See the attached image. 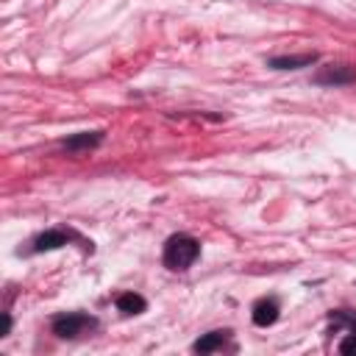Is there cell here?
<instances>
[{
    "mask_svg": "<svg viewBox=\"0 0 356 356\" xmlns=\"http://www.w3.org/2000/svg\"><path fill=\"white\" fill-rule=\"evenodd\" d=\"M317 53H298V56H273L267 58L270 70H300V67H312L317 64Z\"/></svg>",
    "mask_w": 356,
    "mask_h": 356,
    "instance_id": "obj_7",
    "label": "cell"
},
{
    "mask_svg": "<svg viewBox=\"0 0 356 356\" xmlns=\"http://www.w3.org/2000/svg\"><path fill=\"white\" fill-rule=\"evenodd\" d=\"M228 334L231 331H209V334H203L200 339H195V345H192V350L195 353H211V350H220L225 342H228Z\"/></svg>",
    "mask_w": 356,
    "mask_h": 356,
    "instance_id": "obj_8",
    "label": "cell"
},
{
    "mask_svg": "<svg viewBox=\"0 0 356 356\" xmlns=\"http://www.w3.org/2000/svg\"><path fill=\"white\" fill-rule=\"evenodd\" d=\"M103 131H81V134H72V136H67V139H61V147L67 150V153H72V156H78V153H89V150H95L100 142H103Z\"/></svg>",
    "mask_w": 356,
    "mask_h": 356,
    "instance_id": "obj_5",
    "label": "cell"
},
{
    "mask_svg": "<svg viewBox=\"0 0 356 356\" xmlns=\"http://www.w3.org/2000/svg\"><path fill=\"white\" fill-rule=\"evenodd\" d=\"M278 314H281V303H278L275 298H261V300H256L253 309H250V317H253V323H256L259 328L273 325V323L278 320Z\"/></svg>",
    "mask_w": 356,
    "mask_h": 356,
    "instance_id": "obj_6",
    "label": "cell"
},
{
    "mask_svg": "<svg viewBox=\"0 0 356 356\" xmlns=\"http://www.w3.org/2000/svg\"><path fill=\"white\" fill-rule=\"evenodd\" d=\"M197 256H200V242L192 234H172L164 242V250H161V261L172 273L189 270L197 261Z\"/></svg>",
    "mask_w": 356,
    "mask_h": 356,
    "instance_id": "obj_1",
    "label": "cell"
},
{
    "mask_svg": "<svg viewBox=\"0 0 356 356\" xmlns=\"http://www.w3.org/2000/svg\"><path fill=\"white\" fill-rule=\"evenodd\" d=\"M70 242H81V245H86V248L92 250V242H86L81 234L67 231V228H47V231H42L39 236H33V242H31V253L58 250V248H64V245H70Z\"/></svg>",
    "mask_w": 356,
    "mask_h": 356,
    "instance_id": "obj_2",
    "label": "cell"
},
{
    "mask_svg": "<svg viewBox=\"0 0 356 356\" xmlns=\"http://www.w3.org/2000/svg\"><path fill=\"white\" fill-rule=\"evenodd\" d=\"M312 81L317 86H350V83H356V67L342 64V61H331V64L317 67Z\"/></svg>",
    "mask_w": 356,
    "mask_h": 356,
    "instance_id": "obj_4",
    "label": "cell"
},
{
    "mask_svg": "<svg viewBox=\"0 0 356 356\" xmlns=\"http://www.w3.org/2000/svg\"><path fill=\"white\" fill-rule=\"evenodd\" d=\"M95 325H97V320L83 312H64V314H56L50 323V328L58 339H75L78 334H83L86 328H95Z\"/></svg>",
    "mask_w": 356,
    "mask_h": 356,
    "instance_id": "obj_3",
    "label": "cell"
},
{
    "mask_svg": "<svg viewBox=\"0 0 356 356\" xmlns=\"http://www.w3.org/2000/svg\"><path fill=\"white\" fill-rule=\"evenodd\" d=\"M114 303H117V309L122 314H142L147 309V300L142 295H136V292H122V295H117Z\"/></svg>",
    "mask_w": 356,
    "mask_h": 356,
    "instance_id": "obj_9",
    "label": "cell"
}]
</instances>
